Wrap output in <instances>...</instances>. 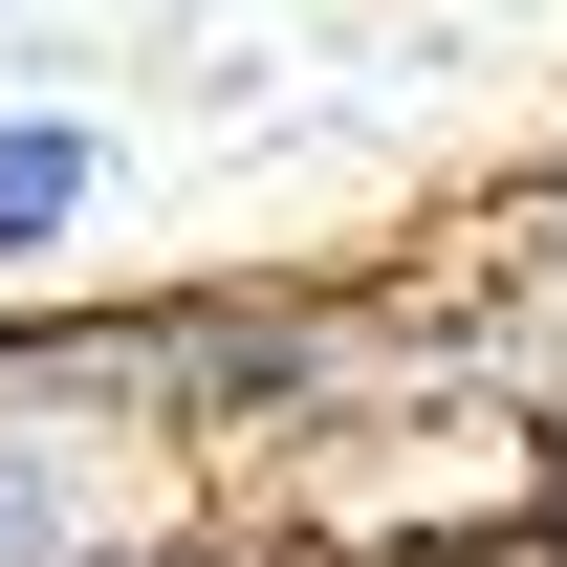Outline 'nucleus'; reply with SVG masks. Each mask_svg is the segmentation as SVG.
<instances>
[{"label": "nucleus", "mask_w": 567, "mask_h": 567, "mask_svg": "<svg viewBox=\"0 0 567 567\" xmlns=\"http://www.w3.org/2000/svg\"><path fill=\"white\" fill-rule=\"evenodd\" d=\"M350 393V306H262V284H218V306H153L110 328V415L153 436H284Z\"/></svg>", "instance_id": "f257e3e1"}, {"label": "nucleus", "mask_w": 567, "mask_h": 567, "mask_svg": "<svg viewBox=\"0 0 567 567\" xmlns=\"http://www.w3.org/2000/svg\"><path fill=\"white\" fill-rule=\"evenodd\" d=\"M87 175H110V153H87V110H22V132H0V262H66Z\"/></svg>", "instance_id": "f03ea898"}, {"label": "nucleus", "mask_w": 567, "mask_h": 567, "mask_svg": "<svg viewBox=\"0 0 567 567\" xmlns=\"http://www.w3.org/2000/svg\"><path fill=\"white\" fill-rule=\"evenodd\" d=\"M0 567H87V481L44 436H0Z\"/></svg>", "instance_id": "7ed1b4c3"}, {"label": "nucleus", "mask_w": 567, "mask_h": 567, "mask_svg": "<svg viewBox=\"0 0 567 567\" xmlns=\"http://www.w3.org/2000/svg\"><path fill=\"white\" fill-rule=\"evenodd\" d=\"M524 524H546V567H567V415H546V458H524Z\"/></svg>", "instance_id": "20e7f679"}, {"label": "nucleus", "mask_w": 567, "mask_h": 567, "mask_svg": "<svg viewBox=\"0 0 567 567\" xmlns=\"http://www.w3.org/2000/svg\"><path fill=\"white\" fill-rule=\"evenodd\" d=\"M153 567H240V546H153Z\"/></svg>", "instance_id": "39448f33"}]
</instances>
